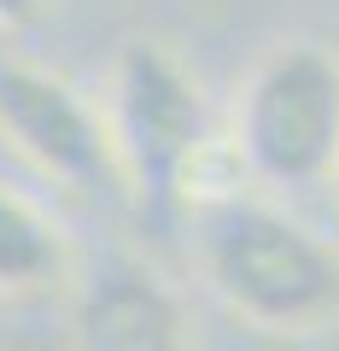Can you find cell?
<instances>
[{"mask_svg": "<svg viewBox=\"0 0 339 351\" xmlns=\"http://www.w3.org/2000/svg\"><path fill=\"white\" fill-rule=\"evenodd\" d=\"M100 100L123 152L129 193L152 223H188L199 205L246 188L228 112H216L199 76L164 41H123Z\"/></svg>", "mask_w": 339, "mask_h": 351, "instance_id": "6da1fadb", "label": "cell"}, {"mask_svg": "<svg viewBox=\"0 0 339 351\" xmlns=\"http://www.w3.org/2000/svg\"><path fill=\"white\" fill-rule=\"evenodd\" d=\"M199 281L258 334H322L339 322V246L275 193L234 188L188 217Z\"/></svg>", "mask_w": 339, "mask_h": 351, "instance_id": "7a4b0ae2", "label": "cell"}, {"mask_svg": "<svg viewBox=\"0 0 339 351\" xmlns=\"http://www.w3.org/2000/svg\"><path fill=\"white\" fill-rule=\"evenodd\" d=\"M234 152L251 188L310 193L339 176V53L327 41H275L246 71L234 106Z\"/></svg>", "mask_w": 339, "mask_h": 351, "instance_id": "3957f363", "label": "cell"}, {"mask_svg": "<svg viewBox=\"0 0 339 351\" xmlns=\"http://www.w3.org/2000/svg\"><path fill=\"white\" fill-rule=\"evenodd\" d=\"M0 141L53 188L94 205H123L129 170L117 152L105 100L29 59H0Z\"/></svg>", "mask_w": 339, "mask_h": 351, "instance_id": "277c9868", "label": "cell"}, {"mask_svg": "<svg viewBox=\"0 0 339 351\" xmlns=\"http://www.w3.org/2000/svg\"><path fill=\"white\" fill-rule=\"evenodd\" d=\"M71 351H193L181 293L135 252H100L76 263L64 287Z\"/></svg>", "mask_w": 339, "mask_h": 351, "instance_id": "5b68a950", "label": "cell"}, {"mask_svg": "<svg viewBox=\"0 0 339 351\" xmlns=\"http://www.w3.org/2000/svg\"><path fill=\"white\" fill-rule=\"evenodd\" d=\"M76 276L59 217L0 182V299H47Z\"/></svg>", "mask_w": 339, "mask_h": 351, "instance_id": "8992f818", "label": "cell"}, {"mask_svg": "<svg viewBox=\"0 0 339 351\" xmlns=\"http://www.w3.org/2000/svg\"><path fill=\"white\" fill-rule=\"evenodd\" d=\"M47 0H0V36H24L29 24H41Z\"/></svg>", "mask_w": 339, "mask_h": 351, "instance_id": "52a82bcc", "label": "cell"}, {"mask_svg": "<svg viewBox=\"0 0 339 351\" xmlns=\"http://www.w3.org/2000/svg\"><path fill=\"white\" fill-rule=\"evenodd\" d=\"M334 199H339V176H334Z\"/></svg>", "mask_w": 339, "mask_h": 351, "instance_id": "ba28073f", "label": "cell"}]
</instances>
